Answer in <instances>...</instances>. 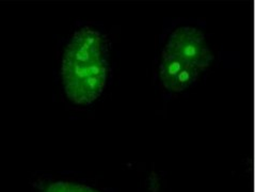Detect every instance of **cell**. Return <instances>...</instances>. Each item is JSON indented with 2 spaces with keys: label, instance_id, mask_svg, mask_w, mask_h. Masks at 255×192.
Wrapping results in <instances>:
<instances>
[{
  "label": "cell",
  "instance_id": "obj_4",
  "mask_svg": "<svg viewBox=\"0 0 255 192\" xmlns=\"http://www.w3.org/2000/svg\"><path fill=\"white\" fill-rule=\"evenodd\" d=\"M44 192H99L84 185L69 183V182H56L50 184Z\"/></svg>",
  "mask_w": 255,
  "mask_h": 192
},
{
  "label": "cell",
  "instance_id": "obj_3",
  "mask_svg": "<svg viewBox=\"0 0 255 192\" xmlns=\"http://www.w3.org/2000/svg\"><path fill=\"white\" fill-rule=\"evenodd\" d=\"M200 70L179 59L163 55L159 65L160 79L164 88L172 92H182L197 83Z\"/></svg>",
  "mask_w": 255,
  "mask_h": 192
},
{
  "label": "cell",
  "instance_id": "obj_2",
  "mask_svg": "<svg viewBox=\"0 0 255 192\" xmlns=\"http://www.w3.org/2000/svg\"><path fill=\"white\" fill-rule=\"evenodd\" d=\"M162 54L175 57L196 66L200 71L208 68L214 58L206 44L204 33L190 26L175 29L170 34Z\"/></svg>",
  "mask_w": 255,
  "mask_h": 192
},
{
  "label": "cell",
  "instance_id": "obj_1",
  "mask_svg": "<svg viewBox=\"0 0 255 192\" xmlns=\"http://www.w3.org/2000/svg\"><path fill=\"white\" fill-rule=\"evenodd\" d=\"M61 75L67 97L77 105H89L106 86V49L102 35L82 27L72 36L64 51Z\"/></svg>",
  "mask_w": 255,
  "mask_h": 192
}]
</instances>
